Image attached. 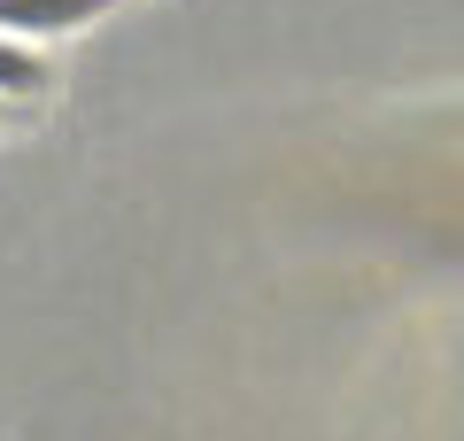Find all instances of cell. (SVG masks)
Masks as SVG:
<instances>
[{"mask_svg":"<svg viewBox=\"0 0 464 441\" xmlns=\"http://www.w3.org/2000/svg\"><path fill=\"white\" fill-rule=\"evenodd\" d=\"M47 85H54V70L39 63V47L16 39V32H0V101L8 109H32V101H47Z\"/></svg>","mask_w":464,"mask_h":441,"instance_id":"cell-2","label":"cell"},{"mask_svg":"<svg viewBox=\"0 0 464 441\" xmlns=\"http://www.w3.org/2000/svg\"><path fill=\"white\" fill-rule=\"evenodd\" d=\"M93 16H109V0H0V32H16V39H70L85 32Z\"/></svg>","mask_w":464,"mask_h":441,"instance_id":"cell-1","label":"cell"},{"mask_svg":"<svg viewBox=\"0 0 464 441\" xmlns=\"http://www.w3.org/2000/svg\"><path fill=\"white\" fill-rule=\"evenodd\" d=\"M0 109H8V101H0Z\"/></svg>","mask_w":464,"mask_h":441,"instance_id":"cell-3","label":"cell"}]
</instances>
